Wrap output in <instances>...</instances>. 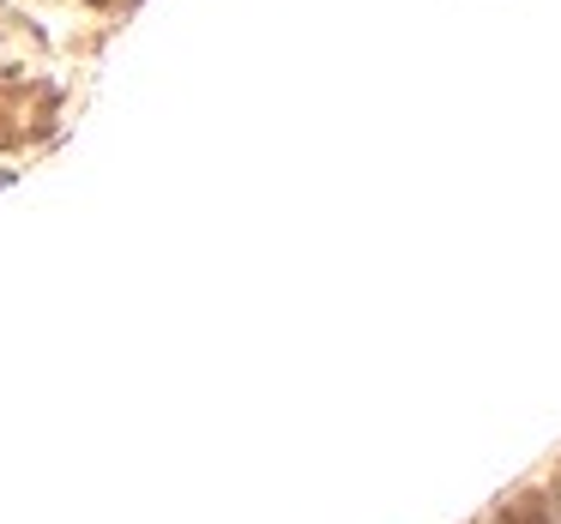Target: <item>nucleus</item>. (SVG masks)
<instances>
[{"mask_svg":"<svg viewBox=\"0 0 561 524\" xmlns=\"http://www.w3.org/2000/svg\"><path fill=\"white\" fill-rule=\"evenodd\" d=\"M489 524H556V512L537 506V500H507V506H501Z\"/></svg>","mask_w":561,"mask_h":524,"instance_id":"nucleus-1","label":"nucleus"},{"mask_svg":"<svg viewBox=\"0 0 561 524\" xmlns=\"http://www.w3.org/2000/svg\"><path fill=\"white\" fill-rule=\"evenodd\" d=\"M556 519H561V482H556Z\"/></svg>","mask_w":561,"mask_h":524,"instance_id":"nucleus-2","label":"nucleus"}]
</instances>
